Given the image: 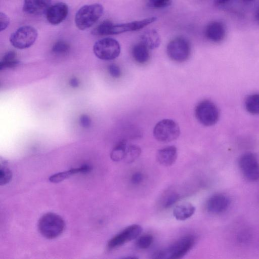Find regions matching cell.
<instances>
[{
    "label": "cell",
    "mask_w": 259,
    "mask_h": 259,
    "mask_svg": "<svg viewBox=\"0 0 259 259\" xmlns=\"http://www.w3.org/2000/svg\"><path fill=\"white\" fill-rule=\"evenodd\" d=\"M18 63L19 61L17 60L16 52L13 51H10L5 54L1 61L0 69L13 68L16 66Z\"/></svg>",
    "instance_id": "603a6c76"
},
{
    "label": "cell",
    "mask_w": 259,
    "mask_h": 259,
    "mask_svg": "<svg viewBox=\"0 0 259 259\" xmlns=\"http://www.w3.org/2000/svg\"><path fill=\"white\" fill-rule=\"evenodd\" d=\"M65 228L63 219L57 214L48 212L39 219L38 229L44 237L51 239L60 235Z\"/></svg>",
    "instance_id": "7a4b0ae2"
},
{
    "label": "cell",
    "mask_w": 259,
    "mask_h": 259,
    "mask_svg": "<svg viewBox=\"0 0 259 259\" xmlns=\"http://www.w3.org/2000/svg\"><path fill=\"white\" fill-rule=\"evenodd\" d=\"M108 71L111 76L116 78H119L121 74L120 68L115 64L108 66Z\"/></svg>",
    "instance_id": "f546056e"
},
{
    "label": "cell",
    "mask_w": 259,
    "mask_h": 259,
    "mask_svg": "<svg viewBox=\"0 0 259 259\" xmlns=\"http://www.w3.org/2000/svg\"><path fill=\"white\" fill-rule=\"evenodd\" d=\"M91 167L88 164H84L78 168H73L65 171L60 172L51 176L49 178V181L52 183H59L72 175L79 172H87L90 171Z\"/></svg>",
    "instance_id": "ac0fdd59"
},
{
    "label": "cell",
    "mask_w": 259,
    "mask_h": 259,
    "mask_svg": "<svg viewBox=\"0 0 259 259\" xmlns=\"http://www.w3.org/2000/svg\"><path fill=\"white\" fill-rule=\"evenodd\" d=\"M142 231L141 226L137 224L131 225L112 238L108 242V248L112 249L119 247L137 238Z\"/></svg>",
    "instance_id": "30bf717a"
},
{
    "label": "cell",
    "mask_w": 259,
    "mask_h": 259,
    "mask_svg": "<svg viewBox=\"0 0 259 259\" xmlns=\"http://www.w3.org/2000/svg\"><path fill=\"white\" fill-rule=\"evenodd\" d=\"M10 24V19L9 17L5 13L1 12L0 13V29L1 31L5 30Z\"/></svg>",
    "instance_id": "4dcf8cb0"
},
{
    "label": "cell",
    "mask_w": 259,
    "mask_h": 259,
    "mask_svg": "<svg viewBox=\"0 0 259 259\" xmlns=\"http://www.w3.org/2000/svg\"><path fill=\"white\" fill-rule=\"evenodd\" d=\"M231 0H215V4L217 5H222L229 2Z\"/></svg>",
    "instance_id": "e575fe53"
},
{
    "label": "cell",
    "mask_w": 259,
    "mask_h": 259,
    "mask_svg": "<svg viewBox=\"0 0 259 259\" xmlns=\"http://www.w3.org/2000/svg\"><path fill=\"white\" fill-rule=\"evenodd\" d=\"M239 169L244 177L250 182L259 181V160L251 152L242 154L238 161Z\"/></svg>",
    "instance_id": "9c48e42d"
},
{
    "label": "cell",
    "mask_w": 259,
    "mask_h": 259,
    "mask_svg": "<svg viewBox=\"0 0 259 259\" xmlns=\"http://www.w3.org/2000/svg\"><path fill=\"white\" fill-rule=\"evenodd\" d=\"M171 0H148L149 6L154 9H161L168 6Z\"/></svg>",
    "instance_id": "f1b7e54d"
},
{
    "label": "cell",
    "mask_w": 259,
    "mask_h": 259,
    "mask_svg": "<svg viewBox=\"0 0 259 259\" xmlns=\"http://www.w3.org/2000/svg\"><path fill=\"white\" fill-rule=\"evenodd\" d=\"M70 84L72 87L76 88L79 85V81L76 78L73 77L70 80Z\"/></svg>",
    "instance_id": "836d02e7"
},
{
    "label": "cell",
    "mask_w": 259,
    "mask_h": 259,
    "mask_svg": "<svg viewBox=\"0 0 259 259\" xmlns=\"http://www.w3.org/2000/svg\"><path fill=\"white\" fill-rule=\"evenodd\" d=\"M156 20V17H152L122 24H114L112 23L109 27V35L138 30L154 22Z\"/></svg>",
    "instance_id": "8fae6325"
},
{
    "label": "cell",
    "mask_w": 259,
    "mask_h": 259,
    "mask_svg": "<svg viewBox=\"0 0 259 259\" xmlns=\"http://www.w3.org/2000/svg\"><path fill=\"white\" fill-rule=\"evenodd\" d=\"M141 154V149L140 147L135 145H128L123 159L126 163H131L138 159Z\"/></svg>",
    "instance_id": "cb8c5ba5"
},
{
    "label": "cell",
    "mask_w": 259,
    "mask_h": 259,
    "mask_svg": "<svg viewBox=\"0 0 259 259\" xmlns=\"http://www.w3.org/2000/svg\"><path fill=\"white\" fill-rule=\"evenodd\" d=\"M191 46L189 41L183 37H177L169 42L166 47L168 57L176 62L187 61L191 54Z\"/></svg>",
    "instance_id": "ba28073f"
},
{
    "label": "cell",
    "mask_w": 259,
    "mask_h": 259,
    "mask_svg": "<svg viewBox=\"0 0 259 259\" xmlns=\"http://www.w3.org/2000/svg\"><path fill=\"white\" fill-rule=\"evenodd\" d=\"M70 50L69 44L64 40H58L53 45L52 51L57 55H63L67 53Z\"/></svg>",
    "instance_id": "d4e9b609"
},
{
    "label": "cell",
    "mask_w": 259,
    "mask_h": 259,
    "mask_svg": "<svg viewBox=\"0 0 259 259\" xmlns=\"http://www.w3.org/2000/svg\"><path fill=\"white\" fill-rule=\"evenodd\" d=\"M246 110L252 114H259V94H253L247 97L245 102Z\"/></svg>",
    "instance_id": "7402d4cb"
},
{
    "label": "cell",
    "mask_w": 259,
    "mask_h": 259,
    "mask_svg": "<svg viewBox=\"0 0 259 259\" xmlns=\"http://www.w3.org/2000/svg\"><path fill=\"white\" fill-rule=\"evenodd\" d=\"M255 18L256 20L259 22V8L257 9L255 13Z\"/></svg>",
    "instance_id": "d590c367"
},
{
    "label": "cell",
    "mask_w": 259,
    "mask_h": 259,
    "mask_svg": "<svg viewBox=\"0 0 259 259\" xmlns=\"http://www.w3.org/2000/svg\"><path fill=\"white\" fill-rule=\"evenodd\" d=\"M230 200L225 194L218 193L211 195L207 200L206 208L212 214H220L225 212L229 207Z\"/></svg>",
    "instance_id": "7c38bea8"
},
{
    "label": "cell",
    "mask_w": 259,
    "mask_h": 259,
    "mask_svg": "<svg viewBox=\"0 0 259 259\" xmlns=\"http://www.w3.org/2000/svg\"><path fill=\"white\" fill-rule=\"evenodd\" d=\"M194 112L198 121L206 126L215 124L219 118L217 106L208 100H202L198 103L195 108Z\"/></svg>",
    "instance_id": "5b68a950"
},
{
    "label": "cell",
    "mask_w": 259,
    "mask_h": 259,
    "mask_svg": "<svg viewBox=\"0 0 259 259\" xmlns=\"http://www.w3.org/2000/svg\"><path fill=\"white\" fill-rule=\"evenodd\" d=\"M51 4V0H24L23 10L29 15H42L46 13Z\"/></svg>",
    "instance_id": "5bb4252c"
},
{
    "label": "cell",
    "mask_w": 259,
    "mask_h": 259,
    "mask_svg": "<svg viewBox=\"0 0 259 259\" xmlns=\"http://www.w3.org/2000/svg\"><path fill=\"white\" fill-rule=\"evenodd\" d=\"M205 35L206 38L211 41L220 42L225 36V27L221 22L217 21L211 22L205 28Z\"/></svg>",
    "instance_id": "9a60e30c"
},
{
    "label": "cell",
    "mask_w": 259,
    "mask_h": 259,
    "mask_svg": "<svg viewBox=\"0 0 259 259\" xmlns=\"http://www.w3.org/2000/svg\"><path fill=\"white\" fill-rule=\"evenodd\" d=\"M180 198V196L176 193L169 194L163 201V206L165 208H169L177 202Z\"/></svg>",
    "instance_id": "83f0119b"
},
{
    "label": "cell",
    "mask_w": 259,
    "mask_h": 259,
    "mask_svg": "<svg viewBox=\"0 0 259 259\" xmlns=\"http://www.w3.org/2000/svg\"><path fill=\"white\" fill-rule=\"evenodd\" d=\"M195 211V207L190 203L177 205L173 210V215L178 220L184 221L190 218Z\"/></svg>",
    "instance_id": "d6986e66"
},
{
    "label": "cell",
    "mask_w": 259,
    "mask_h": 259,
    "mask_svg": "<svg viewBox=\"0 0 259 259\" xmlns=\"http://www.w3.org/2000/svg\"><path fill=\"white\" fill-rule=\"evenodd\" d=\"M46 14L48 21L52 25H56L61 23L67 17L68 7L64 3H58L51 6Z\"/></svg>",
    "instance_id": "4fadbf2b"
},
{
    "label": "cell",
    "mask_w": 259,
    "mask_h": 259,
    "mask_svg": "<svg viewBox=\"0 0 259 259\" xmlns=\"http://www.w3.org/2000/svg\"><path fill=\"white\" fill-rule=\"evenodd\" d=\"M149 49L143 42L134 45L132 50V56L139 64H143L147 62L150 58Z\"/></svg>",
    "instance_id": "e0dca14e"
},
{
    "label": "cell",
    "mask_w": 259,
    "mask_h": 259,
    "mask_svg": "<svg viewBox=\"0 0 259 259\" xmlns=\"http://www.w3.org/2000/svg\"><path fill=\"white\" fill-rule=\"evenodd\" d=\"M195 243V238L192 235H187L172 243L167 248L156 251L154 258L179 259L182 258L193 247Z\"/></svg>",
    "instance_id": "6da1fadb"
},
{
    "label": "cell",
    "mask_w": 259,
    "mask_h": 259,
    "mask_svg": "<svg viewBox=\"0 0 259 259\" xmlns=\"http://www.w3.org/2000/svg\"><path fill=\"white\" fill-rule=\"evenodd\" d=\"M79 123L83 127L88 128L91 125V119L87 115L82 114L80 116Z\"/></svg>",
    "instance_id": "1f68e13d"
},
{
    "label": "cell",
    "mask_w": 259,
    "mask_h": 259,
    "mask_svg": "<svg viewBox=\"0 0 259 259\" xmlns=\"http://www.w3.org/2000/svg\"><path fill=\"white\" fill-rule=\"evenodd\" d=\"M177 155V148L170 146L159 149L156 154V159L160 164L169 166L175 162Z\"/></svg>",
    "instance_id": "2e32d148"
},
{
    "label": "cell",
    "mask_w": 259,
    "mask_h": 259,
    "mask_svg": "<svg viewBox=\"0 0 259 259\" xmlns=\"http://www.w3.org/2000/svg\"><path fill=\"white\" fill-rule=\"evenodd\" d=\"M141 41L150 50L158 48L160 44V37L155 30L145 32L141 36Z\"/></svg>",
    "instance_id": "ffe728a7"
},
{
    "label": "cell",
    "mask_w": 259,
    "mask_h": 259,
    "mask_svg": "<svg viewBox=\"0 0 259 259\" xmlns=\"http://www.w3.org/2000/svg\"><path fill=\"white\" fill-rule=\"evenodd\" d=\"M155 139L160 142L168 143L176 140L180 136V128L174 120L164 119L158 122L153 131Z\"/></svg>",
    "instance_id": "277c9868"
},
{
    "label": "cell",
    "mask_w": 259,
    "mask_h": 259,
    "mask_svg": "<svg viewBox=\"0 0 259 259\" xmlns=\"http://www.w3.org/2000/svg\"><path fill=\"white\" fill-rule=\"evenodd\" d=\"M12 174L8 167L5 164L1 165L0 168V184L3 185L7 184L11 180Z\"/></svg>",
    "instance_id": "4316f807"
},
{
    "label": "cell",
    "mask_w": 259,
    "mask_h": 259,
    "mask_svg": "<svg viewBox=\"0 0 259 259\" xmlns=\"http://www.w3.org/2000/svg\"><path fill=\"white\" fill-rule=\"evenodd\" d=\"M37 30L30 25L21 26L15 30L10 37L11 45L18 49L29 48L35 42L37 37Z\"/></svg>",
    "instance_id": "52a82bcc"
},
{
    "label": "cell",
    "mask_w": 259,
    "mask_h": 259,
    "mask_svg": "<svg viewBox=\"0 0 259 259\" xmlns=\"http://www.w3.org/2000/svg\"><path fill=\"white\" fill-rule=\"evenodd\" d=\"M153 237L150 234H146L140 237L137 241L136 245L140 249H147L152 244Z\"/></svg>",
    "instance_id": "484cf974"
},
{
    "label": "cell",
    "mask_w": 259,
    "mask_h": 259,
    "mask_svg": "<svg viewBox=\"0 0 259 259\" xmlns=\"http://www.w3.org/2000/svg\"><path fill=\"white\" fill-rule=\"evenodd\" d=\"M143 179L144 177L142 173L136 172L132 176L131 181L133 184L138 185L143 181Z\"/></svg>",
    "instance_id": "d6a6232c"
},
{
    "label": "cell",
    "mask_w": 259,
    "mask_h": 259,
    "mask_svg": "<svg viewBox=\"0 0 259 259\" xmlns=\"http://www.w3.org/2000/svg\"><path fill=\"white\" fill-rule=\"evenodd\" d=\"M103 12L104 8L99 4L82 6L75 14V23L76 27L81 30L89 28L101 17Z\"/></svg>",
    "instance_id": "3957f363"
},
{
    "label": "cell",
    "mask_w": 259,
    "mask_h": 259,
    "mask_svg": "<svg viewBox=\"0 0 259 259\" xmlns=\"http://www.w3.org/2000/svg\"><path fill=\"white\" fill-rule=\"evenodd\" d=\"M126 141L122 140L114 147L110 153V158L114 161H119L124 159L127 147Z\"/></svg>",
    "instance_id": "44dd1931"
},
{
    "label": "cell",
    "mask_w": 259,
    "mask_h": 259,
    "mask_svg": "<svg viewBox=\"0 0 259 259\" xmlns=\"http://www.w3.org/2000/svg\"><path fill=\"white\" fill-rule=\"evenodd\" d=\"M120 46L116 39L106 37L97 41L93 47L95 56L103 60H112L120 53Z\"/></svg>",
    "instance_id": "8992f818"
}]
</instances>
